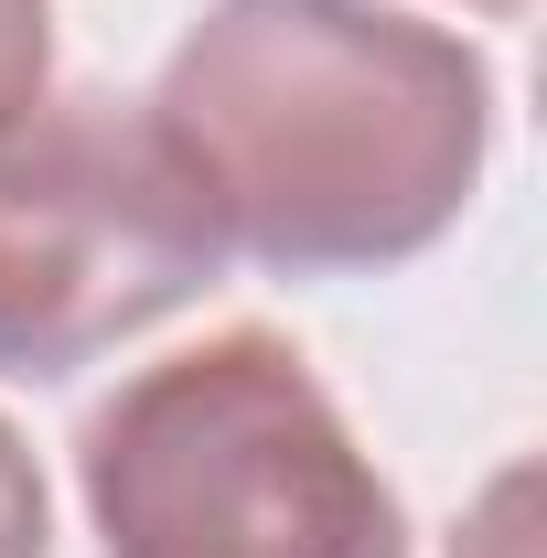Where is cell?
Masks as SVG:
<instances>
[{
  "label": "cell",
  "instance_id": "obj_7",
  "mask_svg": "<svg viewBox=\"0 0 547 558\" xmlns=\"http://www.w3.org/2000/svg\"><path fill=\"white\" fill-rule=\"evenodd\" d=\"M473 11H526V0H473Z\"/></svg>",
  "mask_w": 547,
  "mask_h": 558
},
{
  "label": "cell",
  "instance_id": "obj_4",
  "mask_svg": "<svg viewBox=\"0 0 547 558\" xmlns=\"http://www.w3.org/2000/svg\"><path fill=\"white\" fill-rule=\"evenodd\" d=\"M54 86V0H0V130H22Z\"/></svg>",
  "mask_w": 547,
  "mask_h": 558
},
{
  "label": "cell",
  "instance_id": "obj_1",
  "mask_svg": "<svg viewBox=\"0 0 547 558\" xmlns=\"http://www.w3.org/2000/svg\"><path fill=\"white\" fill-rule=\"evenodd\" d=\"M215 236L290 279L440 247L494 150V65L387 0H215L150 86Z\"/></svg>",
  "mask_w": 547,
  "mask_h": 558
},
{
  "label": "cell",
  "instance_id": "obj_3",
  "mask_svg": "<svg viewBox=\"0 0 547 558\" xmlns=\"http://www.w3.org/2000/svg\"><path fill=\"white\" fill-rule=\"evenodd\" d=\"M226 269L205 194L130 97H54L0 130V376H75Z\"/></svg>",
  "mask_w": 547,
  "mask_h": 558
},
{
  "label": "cell",
  "instance_id": "obj_5",
  "mask_svg": "<svg viewBox=\"0 0 547 558\" xmlns=\"http://www.w3.org/2000/svg\"><path fill=\"white\" fill-rule=\"evenodd\" d=\"M451 558H537V473H526V462L494 473V494L473 505V526H462Z\"/></svg>",
  "mask_w": 547,
  "mask_h": 558
},
{
  "label": "cell",
  "instance_id": "obj_2",
  "mask_svg": "<svg viewBox=\"0 0 547 558\" xmlns=\"http://www.w3.org/2000/svg\"><path fill=\"white\" fill-rule=\"evenodd\" d=\"M75 484L108 558H409L387 473L258 323L139 365L75 429Z\"/></svg>",
  "mask_w": 547,
  "mask_h": 558
},
{
  "label": "cell",
  "instance_id": "obj_6",
  "mask_svg": "<svg viewBox=\"0 0 547 558\" xmlns=\"http://www.w3.org/2000/svg\"><path fill=\"white\" fill-rule=\"evenodd\" d=\"M54 515H44V473H33V440L0 418V558H44Z\"/></svg>",
  "mask_w": 547,
  "mask_h": 558
}]
</instances>
